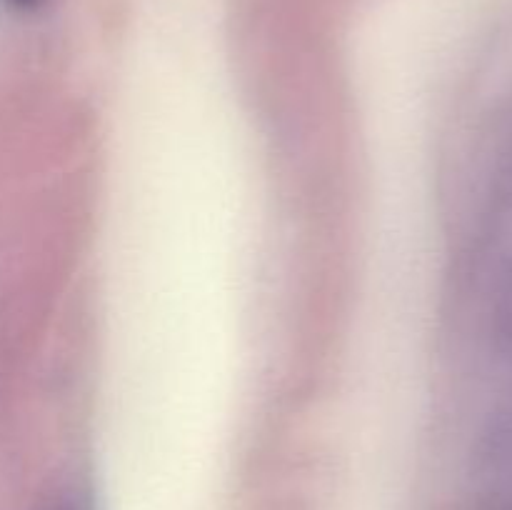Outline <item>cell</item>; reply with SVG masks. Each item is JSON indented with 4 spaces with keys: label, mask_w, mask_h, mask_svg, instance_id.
<instances>
[{
    "label": "cell",
    "mask_w": 512,
    "mask_h": 510,
    "mask_svg": "<svg viewBox=\"0 0 512 510\" xmlns=\"http://www.w3.org/2000/svg\"><path fill=\"white\" fill-rule=\"evenodd\" d=\"M10 3H28V0H10Z\"/></svg>",
    "instance_id": "3"
},
{
    "label": "cell",
    "mask_w": 512,
    "mask_h": 510,
    "mask_svg": "<svg viewBox=\"0 0 512 510\" xmlns=\"http://www.w3.org/2000/svg\"><path fill=\"white\" fill-rule=\"evenodd\" d=\"M45 510H85V508L80 503H73V500H58V503H53Z\"/></svg>",
    "instance_id": "1"
},
{
    "label": "cell",
    "mask_w": 512,
    "mask_h": 510,
    "mask_svg": "<svg viewBox=\"0 0 512 510\" xmlns=\"http://www.w3.org/2000/svg\"><path fill=\"white\" fill-rule=\"evenodd\" d=\"M505 190H510L512 193V163H510V168H508V175H505V185H503Z\"/></svg>",
    "instance_id": "2"
}]
</instances>
